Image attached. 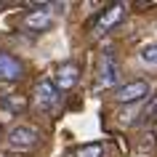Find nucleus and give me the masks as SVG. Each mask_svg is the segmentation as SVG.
I'll return each mask as SVG.
<instances>
[{"label":"nucleus","mask_w":157,"mask_h":157,"mask_svg":"<svg viewBox=\"0 0 157 157\" xmlns=\"http://www.w3.org/2000/svg\"><path fill=\"white\" fill-rule=\"evenodd\" d=\"M139 115H141L139 104H131V107H128L123 115H120V123H133V117H139Z\"/></svg>","instance_id":"13"},{"label":"nucleus","mask_w":157,"mask_h":157,"mask_svg":"<svg viewBox=\"0 0 157 157\" xmlns=\"http://www.w3.org/2000/svg\"><path fill=\"white\" fill-rule=\"evenodd\" d=\"M123 16H125V3H115V6H109V8L101 11V16L96 19V24H93V35H96V37L107 35L115 24L123 21Z\"/></svg>","instance_id":"3"},{"label":"nucleus","mask_w":157,"mask_h":157,"mask_svg":"<svg viewBox=\"0 0 157 157\" xmlns=\"http://www.w3.org/2000/svg\"><path fill=\"white\" fill-rule=\"evenodd\" d=\"M3 107H8L11 112H21V109L27 107V99L16 93V96H8V99H3Z\"/></svg>","instance_id":"12"},{"label":"nucleus","mask_w":157,"mask_h":157,"mask_svg":"<svg viewBox=\"0 0 157 157\" xmlns=\"http://www.w3.org/2000/svg\"><path fill=\"white\" fill-rule=\"evenodd\" d=\"M21 77H24V64H21V59H16L13 53H8V51H0V80L16 83Z\"/></svg>","instance_id":"5"},{"label":"nucleus","mask_w":157,"mask_h":157,"mask_svg":"<svg viewBox=\"0 0 157 157\" xmlns=\"http://www.w3.org/2000/svg\"><path fill=\"white\" fill-rule=\"evenodd\" d=\"M117 61L112 53H104L99 61V77H96V88H112L117 83Z\"/></svg>","instance_id":"6"},{"label":"nucleus","mask_w":157,"mask_h":157,"mask_svg":"<svg viewBox=\"0 0 157 157\" xmlns=\"http://www.w3.org/2000/svg\"><path fill=\"white\" fill-rule=\"evenodd\" d=\"M139 59L144 64H157V43H147V45L139 51Z\"/></svg>","instance_id":"11"},{"label":"nucleus","mask_w":157,"mask_h":157,"mask_svg":"<svg viewBox=\"0 0 157 157\" xmlns=\"http://www.w3.org/2000/svg\"><path fill=\"white\" fill-rule=\"evenodd\" d=\"M0 8H3V3H0Z\"/></svg>","instance_id":"14"},{"label":"nucleus","mask_w":157,"mask_h":157,"mask_svg":"<svg viewBox=\"0 0 157 157\" xmlns=\"http://www.w3.org/2000/svg\"><path fill=\"white\" fill-rule=\"evenodd\" d=\"M32 101L40 112H56L59 104H61V91L51 80H40L32 91Z\"/></svg>","instance_id":"1"},{"label":"nucleus","mask_w":157,"mask_h":157,"mask_svg":"<svg viewBox=\"0 0 157 157\" xmlns=\"http://www.w3.org/2000/svg\"><path fill=\"white\" fill-rule=\"evenodd\" d=\"M155 120H157V96H155V99H149V101H147V107L141 109L139 125H152Z\"/></svg>","instance_id":"10"},{"label":"nucleus","mask_w":157,"mask_h":157,"mask_svg":"<svg viewBox=\"0 0 157 157\" xmlns=\"http://www.w3.org/2000/svg\"><path fill=\"white\" fill-rule=\"evenodd\" d=\"M147 96H149V83L147 80H133V83L120 85L112 99H115L117 104H141Z\"/></svg>","instance_id":"2"},{"label":"nucleus","mask_w":157,"mask_h":157,"mask_svg":"<svg viewBox=\"0 0 157 157\" xmlns=\"http://www.w3.org/2000/svg\"><path fill=\"white\" fill-rule=\"evenodd\" d=\"M40 141V131L32 125H19L8 133V147L11 149H32Z\"/></svg>","instance_id":"4"},{"label":"nucleus","mask_w":157,"mask_h":157,"mask_svg":"<svg viewBox=\"0 0 157 157\" xmlns=\"http://www.w3.org/2000/svg\"><path fill=\"white\" fill-rule=\"evenodd\" d=\"M77 80H80V67L72 64V61L61 64L56 69V75H53V85H56L59 91H69V88H75Z\"/></svg>","instance_id":"7"},{"label":"nucleus","mask_w":157,"mask_h":157,"mask_svg":"<svg viewBox=\"0 0 157 157\" xmlns=\"http://www.w3.org/2000/svg\"><path fill=\"white\" fill-rule=\"evenodd\" d=\"M24 27L29 32H45V29L53 27V16H51L48 11H32V13H27Z\"/></svg>","instance_id":"8"},{"label":"nucleus","mask_w":157,"mask_h":157,"mask_svg":"<svg viewBox=\"0 0 157 157\" xmlns=\"http://www.w3.org/2000/svg\"><path fill=\"white\" fill-rule=\"evenodd\" d=\"M101 155H104V144L101 141H91V144L75 147V157H101Z\"/></svg>","instance_id":"9"}]
</instances>
